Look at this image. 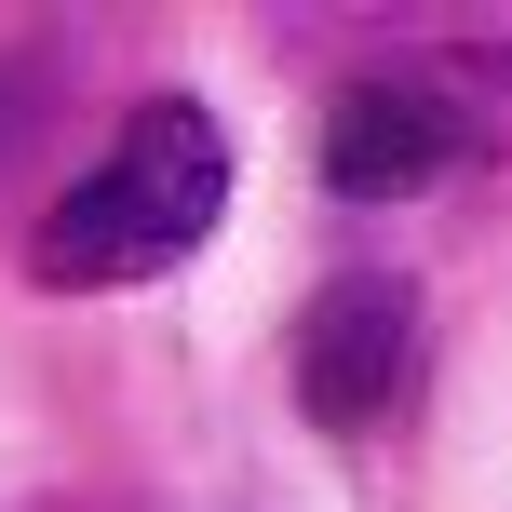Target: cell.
Wrapping results in <instances>:
<instances>
[{"mask_svg": "<svg viewBox=\"0 0 512 512\" xmlns=\"http://www.w3.org/2000/svg\"><path fill=\"white\" fill-rule=\"evenodd\" d=\"M418 378V283L405 270H337L297 310V405L324 432H378Z\"/></svg>", "mask_w": 512, "mask_h": 512, "instance_id": "3957f363", "label": "cell"}, {"mask_svg": "<svg viewBox=\"0 0 512 512\" xmlns=\"http://www.w3.org/2000/svg\"><path fill=\"white\" fill-rule=\"evenodd\" d=\"M216 203H230V135H216V108L149 95V108L95 149V176H68V203L41 216L27 270H41L54 297L149 283V270H176V256L216 230Z\"/></svg>", "mask_w": 512, "mask_h": 512, "instance_id": "6da1fadb", "label": "cell"}, {"mask_svg": "<svg viewBox=\"0 0 512 512\" xmlns=\"http://www.w3.org/2000/svg\"><path fill=\"white\" fill-rule=\"evenodd\" d=\"M486 149V95L459 68H364L324 108V189L337 203H418Z\"/></svg>", "mask_w": 512, "mask_h": 512, "instance_id": "7a4b0ae2", "label": "cell"}]
</instances>
